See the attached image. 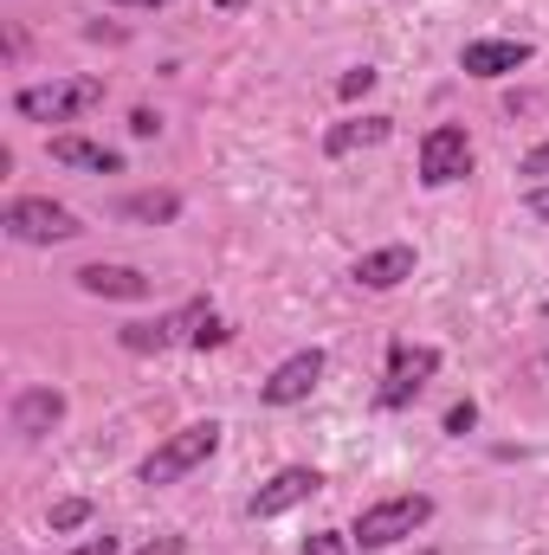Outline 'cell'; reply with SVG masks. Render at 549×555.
Listing matches in <instances>:
<instances>
[{"label": "cell", "instance_id": "cb8c5ba5", "mask_svg": "<svg viewBox=\"0 0 549 555\" xmlns=\"http://www.w3.org/2000/svg\"><path fill=\"white\" fill-rule=\"evenodd\" d=\"M524 207H531V214L549 227V181H537V188H531V201H524Z\"/></svg>", "mask_w": 549, "mask_h": 555}, {"label": "cell", "instance_id": "ba28073f", "mask_svg": "<svg viewBox=\"0 0 549 555\" xmlns=\"http://www.w3.org/2000/svg\"><path fill=\"white\" fill-rule=\"evenodd\" d=\"M323 369H330L323 349H297V356H284L272 375L259 382V401H266V408H297V401H310L317 382H323Z\"/></svg>", "mask_w": 549, "mask_h": 555}, {"label": "cell", "instance_id": "2e32d148", "mask_svg": "<svg viewBox=\"0 0 549 555\" xmlns=\"http://www.w3.org/2000/svg\"><path fill=\"white\" fill-rule=\"evenodd\" d=\"M124 214H130V220H175V214H181V201H175V194H130V201H124Z\"/></svg>", "mask_w": 549, "mask_h": 555}, {"label": "cell", "instance_id": "f1b7e54d", "mask_svg": "<svg viewBox=\"0 0 549 555\" xmlns=\"http://www.w3.org/2000/svg\"><path fill=\"white\" fill-rule=\"evenodd\" d=\"M544 317H549V297H544Z\"/></svg>", "mask_w": 549, "mask_h": 555}, {"label": "cell", "instance_id": "83f0119b", "mask_svg": "<svg viewBox=\"0 0 549 555\" xmlns=\"http://www.w3.org/2000/svg\"><path fill=\"white\" fill-rule=\"evenodd\" d=\"M214 7H220V13H240V7H253V0H214Z\"/></svg>", "mask_w": 549, "mask_h": 555}, {"label": "cell", "instance_id": "e0dca14e", "mask_svg": "<svg viewBox=\"0 0 549 555\" xmlns=\"http://www.w3.org/2000/svg\"><path fill=\"white\" fill-rule=\"evenodd\" d=\"M85 524H91V498H59V504H52V537L85 530Z\"/></svg>", "mask_w": 549, "mask_h": 555}, {"label": "cell", "instance_id": "7a4b0ae2", "mask_svg": "<svg viewBox=\"0 0 549 555\" xmlns=\"http://www.w3.org/2000/svg\"><path fill=\"white\" fill-rule=\"evenodd\" d=\"M98 104H104V78H52V85H20L13 91V111L26 124H78Z\"/></svg>", "mask_w": 549, "mask_h": 555}, {"label": "cell", "instance_id": "5b68a950", "mask_svg": "<svg viewBox=\"0 0 549 555\" xmlns=\"http://www.w3.org/2000/svg\"><path fill=\"white\" fill-rule=\"evenodd\" d=\"M0 227H7L20 246H65V240H78V233H85V220H78L72 207H59V201H39V194H20V201H7V207H0Z\"/></svg>", "mask_w": 549, "mask_h": 555}, {"label": "cell", "instance_id": "277c9868", "mask_svg": "<svg viewBox=\"0 0 549 555\" xmlns=\"http://www.w3.org/2000/svg\"><path fill=\"white\" fill-rule=\"evenodd\" d=\"M214 317H220V310H214L207 297H188L181 310H168V317H155V323H124V330H117V343H124L130 356H162V349H181V343L194 349V343H201V330H207Z\"/></svg>", "mask_w": 549, "mask_h": 555}, {"label": "cell", "instance_id": "d4e9b609", "mask_svg": "<svg viewBox=\"0 0 549 555\" xmlns=\"http://www.w3.org/2000/svg\"><path fill=\"white\" fill-rule=\"evenodd\" d=\"M220 343H227V323H220V317H214V323H207V330H201V343H194V349H220Z\"/></svg>", "mask_w": 549, "mask_h": 555}, {"label": "cell", "instance_id": "7c38bea8", "mask_svg": "<svg viewBox=\"0 0 549 555\" xmlns=\"http://www.w3.org/2000/svg\"><path fill=\"white\" fill-rule=\"evenodd\" d=\"M349 278L362 284V291H395V284H408L413 278V246H375V253H362Z\"/></svg>", "mask_w": 549, "mask_h": 555}, {"label": "cell", "instance_id": "4316f807", "mask_svg": "<svg viewBox=\"0 0 549 555\" xmlns=\"http://www.w3.org/2000/svg\"><path fill=\"white\" fill-rule=\"evenodd\" d=\"M111 7H175V0H111Z\"/></svg>", "mask_w": 549, "mask_h": 555}, {"label": "cell", "instance_id": "3957f363", "mask_svg": "<svg viewBox=\"0 0 549 555\" xmlns=\"http://www.w3.org/2000/svg\"><path fill=\"white\" fill-rule=\"evenodd\" d=\"M220 452V420H188L181 433H168L149 459H142V485H175V478H188L194 465H207Z\"/></svg>", "mask_w": 549, "mask_h": 555}, {"label": "cell", "instance_id": "6da1fadb", "mask_svg": "<svg viewBox=\"0 0 549 555\" xmlns=\"http://www.w3.org/2000/svg\"><path fill=\"white\" fill-rule=\"evenodd\" d=\"M426 524H433V498H426V491L375 498V504H362V511H356L349 543H356V550H395V543H408L413 530H426Z\"/></svg>", "mask_w": 549, "mask_h": 555}, {"label": "cell", "instance_id": "9a60e30c", "mask_svg": "<svg viewBox=\"0 0 549 555\" xmlns=\"http://www.w3.org/2000/svg\"><path fill=\"white\" fill-rule=\"evenodd\" d=\"M78 291H91V297H149V278L137 266H85Z\"/></svg>", "mask_w": 549, "mask_h": 555}, {"label": "cell", "instance_id": "5bb4252c", "mask_svg": "<svg viewBox=\"0 0 549 555\" xmlns=\"http://www.w3.org/2000/svg\"><path fill=\"white\" fill-rule=\"evenodd\" d=\"M52 162L85 168V175H124V155L111 142H85V137H52Z\"/></svg>", "mask_w": 549, "mask_h": 555}, {"label": "cell", "instance_id": "d6986e66", "mask_svg": "<svg viewBox=\"0 0 549 555\" xmlns=\"http://www.w3.org/2000/svg\"><path fill=\"white\" fill-rule=\"evenodd\" d=\"M375 78H382L375 65H356V72H343V78H336V91H343V98H369V91H375Z\"/></svg>", "mask_w": 549, "mask_h": 555}, {"label": "cell", "instance_id": "4fadbf2b", "mask_svg": "<svg viewBox=\"0 0 549 555\" xmlns=\"http://www.w3.org/2000/svg\"><path fill=\"white\" fill-rule=\"evenodd\" d=\"M388 137H395V117H349V124L323 130V155L343 162V155H356V149H382Z\"/></svg>", "mask_w": 549, "mask_h": 555}, {"label": "cell", "instance_id": "603a6c76", "mask_svg": "<svg viewBox=\"0 0 549 555\" xmlns=\"http://www.w3.org/2000/svg\"><path fill=\"white\" fill-rule=\"evenodd\" d=\"M130 555H188V543H181V537H149V543L130 550Z\"/></svg>", "mask_w": 549, "mask_h": 555}, {"label": "cell", "instance_id": "44dd1931", "mask_svg": "<svg viewBox=\"0 0 549 555\" xmlns=\"http://www.w3.org/2000/svg\"><path fill=\"white\" fill-rule=\"evenodd\" d=\"M472 426H478V408H472V401H459V408L446 414V433H459V439H465Z\"/></svg>", "mask_w": 549, "mask_h": 555}, {"label": "cell", "instance_id": "30bf717a", "mask_svg": "<svg viewBox=\"0 0 549 555\" xmlns=\"http://www.w3.org/2000/svg\"><path fill=\"white\" fill-rule=\"evenodd\" d=\"M531 59H537L531 39H465L459 72H465V78H511V72H524Z\"/></svg>", "mask_w": 549, "mask_h": 555}, {"label": "cell", "instance_id": "9c48e42d", "mask_svg": "<svg viewBox=\"0 0 549 555\" xmlns=\"http://www.w3.org/2000/svg\"><path fill=\"white\" fill-rule=\"evenodd\" d=\"M317 491H323V472H317V465H284V472H272V478L246 498V511H253L259 524H272V517H284V511L310 504Z\"/></svg>", "mask_w": 549, "mask_h": 555}, {"label": "cell", "instance_id": "52a82bcc", "mask_svg": "<svg viewBox=\"0 0 549 555\" xmlns=\"http://www.w3.org/2000/svg\"><path fill=\"white\" fill-rule=\"evenodd\" d=\"M465 175H472V137H465V124H433L420 137V181L426 188H452Z\"/></svg>", "mask_w": 549, "mask_h": 555}, {"label": "cell", "instance_id": "ac0fdd59", "mask_svg": "<svg viewBox=\"0 0 549 555\" xmlns=\"http://www.w3.org/2000/svg\"><path fill=\"white\" fill-rule=\"evenodd\" d=\"M349 550H356V543H349L343 530H317V537L297 543V555H349Z\"/></svg>", "mask_w": 549, "mask_h": 555}, {"label": "cell", "instance_id": "8fae6325", "mask_svg": "<svg viewBox=\"0 0 549 555\" xmlns=\"http://www.w3.org/2000/svg\"><path fill=\"white\" fill-rule=\"evenodd\" d=\"M7 420H13L20 439H46V433L65 420V395H59V388H20L13 408H7Z\"/></svg>", "mask_w": 549, "mask_h": 555}, {"label": "cell", "instance_id": "ffe728a7", "mask_svg": "<svg viewBox=\"0 0 549 555\" xmlns=\"http://www.w3.org/2000/svg\"><path fill=\"white\" fill-rule=\"evenodd\" d=\"M518 168H524V175H531V181H549V137L537 142V149H531V155H524V162H518Z\"/></svg>", "mask_w": 549, "mask_h": 555}, {"label": "cell", "instance_id": "8992f818", "mask_svg": "<svg viewBox=\"0 0 549 555\" xmlns=\"http://www.w3.org/2000/svg\"><path fill=\"white\" fill-rule=\"evenodd\" d=\"M433 375H439V349H433V343H395V349H388V375H382L375 401H382L388 414H401V408H413V395H420Z\"/></svg>", "mask_w": 549, "mask_h": 555}, {"label": "cell", "instance_id": "7402d4cb", "mask_svg": "<svg viewBox=\"0 0 549 555\" xmlns=\"http://www.w3.org/2000/svg\"><path fill=\"white\" fill-rule=\"evenodd\" d=\"M117 550H124L117 537H85L78 550H59V555H117Z\"/></svg>", "mask_w": 549, "mask_h": 555}, {"label": "cell", "instance_id": "f546056e", "mask_svg": "<svg viewBox=\"0 0 549 555\" xmlns=\"http://www.w3.org/2000/svg\"><path fill=\"white\" fill-rule=\"evenodd\" d=\"M413 555H433V550H413Z\"/></svg>", "mask_w": 549, "mask_h": 555}, {"label": "cell", "instance_id": "484cf974", "mask_svg": "<svg viewBox=\"0 0 549 555\" xmlns=\"http://www.w3.org/2000/svg\"><path fill=\"white\" fill-rule=\"evenodd\" d=\"M130 130H137V137H155V130H162V117H155V111H137V117H130Z\"/></svg>", "mask_w": 549, "mask_h": 555}]
</instances>
